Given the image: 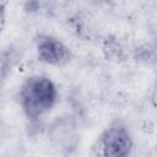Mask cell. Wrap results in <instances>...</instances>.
<instances>
[{
    "instance_id": "6da1fadb",
    "label": "cell",
    "mask_w": 157,
    "mask_h": 157,
    "mask_svg": "<svg viewBox=\"0 0 157 157\" xmlns=\"http://www.w3.org/2000/svg\"><path fill=\"white\" fill-rule=\"evenodd\" d=\"M58 91L53 81L45 76L28 77L20 90V102L26 115L34 120L50 110L55 104Z\"/></svg>"
},
{
    "instance_id": "7a4b0ae2",
    "label": "cell",
    "mask_w": 157,
    "mask_h": 157,
    "mask_svg": "<svg viewBox=\"0 0 157 157\" xmlns=\"http://www.w3.org/2000/svg\"><path fill=\"white\" fill-rule=\"evenodd\" d=\"M99 144L102 146V155L108 157H124L130 155L132 148V140L128 129L119 124L114 123L107 128L101 137Z\"/></svg>"
},
{
    "instance_id": "3957f363",
    "label": "cell",
    "mask_w": 157,
    "mask_h": 157,
    "mask_svg": "<svg viewBox=\"0 0 157 157\" xmlns=\"http://www.w3.org/2000/svg\"><path fill=\"white\" fill-rule=\"evenodd\" d=\"M37 53L40 61L55 66L64 65L71 59V52L69 48L59 39L48 34H42L38 37Z\"/></svg>"
},
{
    "instance_id": "277c9868",
    "label": "cell",
    "mask_w": 157,
    "mask_h": 157,
    "mask_svg": "<svg viewBox=\"0 0 157 157\" xmlns=\"http://www.w3.org/2000/svg\"><path fill=\"white\" fill-rule=\"evenodd\" d=\"M16 60H17V55H16L15 50H9V52L2 53V58H1V76H2V80H5L7 70H11V67L13 66Z\"/></svg>"
},
{
    "instance_id": "5b68a950",
    "label": "cell",
    "mask_w": 157,
    "mask_h": 157,
    "mask_svg": "<svg viewBox=\"0 0 157 157\" xmlns=\"http://www.w3.org/2000/svg\"><path fill=\"white\" fill-rule=\"evenodd\" d=\"M104 53L105 56L108 59H120L123 56V50L120 49L118 42H115L114 39H108L105 40L104 44Z\"/></svg>"
},
{
    "instance_id": "8992f818",
    "label": "cell",
    "mask_w": 157,
    "mask_h": 157,
    "mask_svg": "<svg viewBox=\"0 0 157 157\" xmlns=\"http://www.w3.org/2000/svg\"><path fill=\"white\" fill-rule=\"evenodd\" d=\"M151 102H152L153 107L157 109V77L153 83V88H152V93H151Z\"/></svg>"
},
{
    "instance_id": "52a82bcc",
    "label": "cell",
    "mask_w": 157,
    "mask_h": 157,
    "mask_svg": "<svg viewBox=\"0 0 157 157\" xmlns=\"http://www.w3.org/2000/svg\"><path fill=\"white\" fill-rule=\"evenodd\" d=\"M97 1H103V2H108V1H110V0H97Z\"/></svg>"
}]
</instances>
